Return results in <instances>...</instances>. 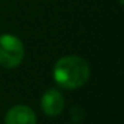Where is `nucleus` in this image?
I'll use <instances>...</instances> for the list:
<instances>
[{"mask_svg": "<svg viewBox=\"0 0 124 124\" xmlns=\"http://www.w3.org/2000/svg\"><path fill=\"white\" fill-rule=\"evenodd\" d=\"M54 79L62 88L76 89L89 79V67L85 60L79 56H64L55 64Z\"/></svg>", "mask_w": 124, "mask_h": 124, "instance_id": "1", "label": "nucleus"}, {"mask_svg": "<svg viewBox=\"0 0 124 124\" xmlns=\"http://www.w3.org/2000/svg\"><path fill=\"white\" fill-rule=\"evenodd\" d=\"M24 57V47L20 39L14 35H0V65L15 68Z\"/></svg>", "mask_w": 124, "mask_h": 124, "instance_id": "2", "label": "nucleus"}, {"mask_svg": "<svg viewBox=\"0 0 124 124\" xmlns=\"http://www.w3.org/2000/svg\"><path fill=\"white\" fill-rule=\"evenodd\" d=\"M41 108L48 116H57L64 108V97L57 89H48L41 97Z\"/></svg>", "mask_w": 124, "mask_h": 124, "instance_id": "3", "label": "nucleus"}, {"mask_svg": "<svg viewBox=\"0 0 124 124\" xmlns=\"http://www.w3.org/2000/svg\"><path fill=\"white\" fill-rule=\"evenodd\" d=\"M6 124H36V115L24 104L15 105L7 112Z\"/></svg>", "mask_w": 124, "mask_h": 124, "instance_id": "4", "label": "nucleus"}]
</instances>
